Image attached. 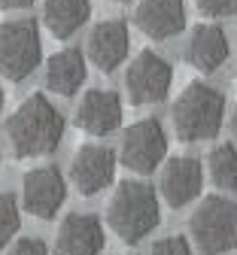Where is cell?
<instances>
[{
	"instance_id": "10",
	"label": "cell",
	"mask_w": 237,
	"mask_h": 255,
	"mask_svg": "<svg viewBox=\"0 0 237 255\" xmlns=\"http://www.w3.org/2000/svg\"><path fill=\"white\" fill-rule=\"evenodd\" d=\"M107 237L94 213H70L55 231V255H100Z\"/></svg>"
},
{
	"instance_id": "21",
	"label": "cell",
	"mask_w": 237,
	"mask_h": 255,
	"mask_svg": "<svg viewBox=\"0 0 237 255\" xmlns=\"http://www.w3.org/2000/svg\"><path fill=\"white\" fill-rule=\"evenodd\" d=\"M195 6L210 18H228L237 12V0H195Z\"/></svg>"
},
{
	"instance_id": "20",
	"label": "cell",
	"mask_w": 237,
	"mask_h": 255,
	"mask_svg": "<svg viewBox=\"0 0 237 255\" xmlns=\"http://www.w3.org/2000/svg\"><path fill=\"white\" fill-rule=\"evenodd\" d=\"M149 255H192V243L183 234H167V237H158L152 243Z\"/></svg>"
},
{
	"instance_id": "3",
	"label": "cell",
	"mask_w": 237,
	"mask_h": 255,
	"mask_svg": "<svg viewBox=\"0 0 237 255\" xmlns=\"http://www.w3.org/2000/svg\"><path fill=\"white\" fill-rule=\"evenodd\" d=\"M174 131L183 143H201L219 134L225 119V94L207 82H189L174 101L171 110Z\"/></svg>"
},
{
	"instance_id": "23",
	"label": "cell",
	"mask_w": 237,
	"mask_h": 255,
	"mask_svg": "<svg viewBox=\"0 0 237 255\" xmlns=\"http://www.w3.org/2000/svg\"><path fill=\"white\" fill-rule=\"evenodd\" d=\"M33 0H0V9H24Z\"/></svg>"
},
{
	"instance_id": "13",
	"label": "cell",
	"mask_w": 237,
	"mask_h": 255,
	"mask_svg": "<svg viewBox=\"0 0 237 255\" xmlns=\"http://www.w3.org/2000/svg\"><path fill=\"white\" fill-rule=\"evenodd\" d=\"M128 46H131L128 27H125V21H119V18L97 21V24L91 27L88 40H85L88 61L94 64L97 70H104V73H113V70L119 67V64L125 61Z\"/></svg>"
},
{
	"instance_id": "6",
	"label": "cell",
	"mask_w": 237,
	"mask_h": 255,
	"mask_svg": "<svg viewBox=\"0 0 237 255\" xmlns=\"http://www.w3.org/2000/svg\"><path fill=\"white\" fill-rule=\"evenodd\" d=\"M167 155V134L158 119H140L125 128L122 146H119V161L134 173H152Z\"/></svg>"
},
{
	"instance_id": "12",
	"label": "cell",
	"mask_w": 237,
	"mask_h": 255,
	"mask_svg": "<svg viewBox=\"0 0 237 255\" xmlns=\"http://www.w3.org/2000/svg\"><path fill=\"white\" fill-rule=\"evenodd\" d=\"M76 128L85 134H94V137H107L113 134L119 122H122V98L110 88H91L82 94V101L76 107V116H73Z\"/></svg>"
},
{
	"instance_id": "11",
	"label": "cell",
	"mask_w": 237,
	"mask_h": 255,
	"mask_svg": "<svg viewBox=\"0 0 237 255\" xmlns=\"http://www.w3.org/2000/svg\"><path fill=\"white\" fill-rule=\"evenodd\" d=\"M201 185H204V167H201L198 158L192 155H174L167 158V164L161 170V198L167 201V207H186L201 195Z\"/></svg>"
},
{
	"instance_id": "16",
	"label": "cell",
	"mask_w": 237,
	"mask_h": 255,
	"mask_svg": "<svg viewBox=\"0 0 237 255\" xmlns=\"http://www.w3.org/2000/svg\"><path fill=\"white\" fill-rule=\"evenodd\" d=\"M85 82V58L79 49H61L46 61V88L70 98Z\"/></svg>"
},
{
	"instance_id": "9",
	"label": "cell",
	"mask_w": 237,
	"mask_h": 255,
	"mask_svg": "<svg viewBox=\"0 0 237 255\" xmlns=\"http://www.w3.org/2000/svg\"><path fill=\"white\" fill-rule=\"evenodd\" d=\"M116 176V152L104 143H85L76 149L70 164V182L82 198L104 191Z\"/></svg>"
},
{
	"instance_id": "24",
	"label": "cell",
	"mask_w": 237,
	"mask_h": 255,
	"mask_svg": "<svg viewBox=\"0 0 237 255\" xmlns=\"http://www.w3.org/2000/svg\"><path fill=\"white\" fill-rule=\"evenodd\" d=\"M231 134H234V140H237V107L231 110Z\"/></svg>"
},
{
	"instance_id": "26",
	"label": "cell",
	"mask_w": 237,
	"mask_h": 255,
	"mask_svg": "<svg viewBox=\"0 0 237 255\" xmlns=\"http://www.w3.org/2000/svg\"><path fill=\"white\" fill-rule=\"evenodd\" d=\"M113 3H125V0H113Z\"/></svg>"
},
{
	"instance_id": "19",
	"label": "cell",
	"mask_w": 237,
	"mask_h": 255,
	"mask_svg": "<svg viewBox=\"0 0 237 255\" xmlns=\"http://www.w3.org/2000/svg\"><path fill=\"white\" fill-rule=\"evenodd\" d=\"M21 225V213H18V201L9 191H0V246H6L15 231Z\"/></svg>"
},
{
	"instance_id": "14",
	"label": "cell",
	"mask_w": 237,
	"mask_h": 255,
	"mask_svg": "<svg viewBox=\"0 0 237 255\" xmlns=\"http://www.w3.org/2000/svg\"><path fill=\"white\" fill-rule=\"evenodd\" d=\"M134 18L149 40H171L186 27V3L183 0H140Z\"/></svg>"
},
{
	"instance_id": "18",
	"label": "cell",
	"mask_w": 237,
	"mask_h": 255,
	"mask_svg": "<svg viewBox=\"0 0 237 255\" xmlns=\"http://www.w3.org/2000/svg\"><path fill=\"white\" fill-rule=\"evenodd\" d=\"M207 173L219 188H237V149L234 143H219L207 155Z\"/></svg>"
},
{
	"instance_id": "2",
	"label": "cell",
	"mask_w": 237,
	"mask_h": 255,
	"mask_svg": "<svg viewBox=\"0 0 237 255\" xmlns=\"http://www.w3.org/2000/svg\"><path fill=\"white\" fill-rule=\"evenodd\" d=\"M107 222L125 243H140L161 222L155 188L140 179H122L107 201Z\"/></svg>"
},
{
	"instance_id": "1",
	"label": "cell",
	"mask_w": 237,
	"mask_h": 255,
	"mask_svg": "<svg viewBox=\"0 0 237 255\" xmlns=\"http://www.w3.org/2000/svg\"><path fill=\"white\" fill-rule=\"evenodd\" d=\"M6 140L18 158L49 155L64 140V116L43 91H33L6 119Z\"/></svg>"
},
{
	"instance_id": "7",
	"label": "cell",
	"mask_w": 237,
	"mask_h": 255,
	"mask_svg": "<svg viewBox=\"0 0 237 255\" xmlns=\"http://www.w3.org/2000/svg\"><path fill=\"white\" fill-rule=\"evenodd\" d=\"M171 82H174V67L152 49H143L125 70L128 101L137 107L161 104L167 98V91H171Z\"/></svg>"
},
{
	"instance_id": "17",
	"label": "cell",
	"mask_w": 237,
	"mask_h": 255,
	"mask_svg": "<svg viewBox=\"0 0 237 255\" xmlns=\"http://www.w3.org/2000/svg\"><path fill=\"white\" fill-rule=\"evenodd\" d=\"M91 15V0H43V21L55 40H70Z\"/></svg>"
},
{
	"instance_id": "22",
	"label": "cell",
	"mask_w": 237,
	"mask_h": 255,
	"mask_svg": "<svg viewBox=\"0 0 237 255\" xmlns=\"http://www.w3.org/2000/svg\"><path fill=\"white\" fill-rule=\"evenodd\" d=\"M6 255H49V249L40 237H18L15 243H9Z\"/></svg>"
},
{
	"instance_id": "8",
	"label": "cell",
	"mask_w": 237,
	"mask_h": 255,
	"mask_svg": "<svg viewBox=\"0 0 237 255\" xmlns=\"http://www.w3.org/2000/svg\"><path fill=\"white\" fill-rule=\"evenodd\" d=\"M67 198V182L64 173L55 164H43L24 173L21 179V207L37 216V219H52Z\"/></svg>"
},
{
	"instance_id": "5",
	"label": "cell",
	"mask_w": 237,
	"mask_h": 255,
	"mask_svg": "<svg viewBox=\"0 0 237 255\" xmlns=\"http://www.w3.org/2000/svg\"><path fill=\"white\" fill-rule=\"evenodd\" d=\"M43 61V40L37 21H3L0 24V76L12 82L27 79Z\"/></svg>"
},
{
	"instance_id": "4",
	"label": "cell",
	"mask_w": 237,
	"mask_h": 255,
	"mask_svg": "<svg viewBox=\"0 0 237 255\" xmlns=\"http://www.w3.org/2000/svg\"><path fill=\"white\" fill-rule=\"evenodd\" d=\"M192 243L201 255H222L237 246V204L222 195H207L189 219Z\"/></svg>"
},
{
	"instance_id": "15",
	"label": "cell",
	"mask_w": 237,
	"mask_h": 255,
	"mask_svg": "<svg viewBox=\"0 0 237 255\" xmlns=\"http://www.w3.org/2000/svg\"><path fill=\"white\" fill-rule=\"evenodd\" d=\"M228 58V37L219 24H198L186 43V61L201 73L219 70Z\"/></svg>"
},
{
	"instance_id": "25",
	"label": "cell",
	"mask_w": 237,
	"mask_h": 255,
	"mask_svg": "<svg viewBox=\"0 0 237 255\" xmlns=\"http://www.w3.org/2000/svg\"><path fill=\"white\" fill-rule=\"evenodd\" d=\"M3 104H6V94H3V85H0V113H3Z\"/></svg>"
}]
</instances>
